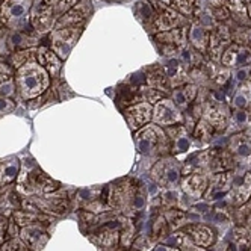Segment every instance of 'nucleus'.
<instances>
[{"label": "nucleus", "instance_id": "nucleus-29", "mask_svg": "<svg viewBox=\"0 0 251 251\" xmlns=\"http://www.w3.org/2000/svg\"><path fill=\"white\" fill-rule=\"evenodd\" d=\"M167 178H168V180H170L171 183L176 182L177 178H178V171L174 170V168H168V170H167Z\"/></svg>", "mask_w": 251, "mask_h": 251}, {"label": "nucleus", "instance_id": "nucleus-16", "mask_svg": "<svg viewBox=\"0 0 251 251\" xmlns=\"http://www.w3.org/2000/svg\"><path fill=\"white\" fill-rule=\"evenodd\" d=\"M195 86H186L185 89H177L174 93V104L178 107H186L195 96Z\"/></svg>", "mask_w": 251, "mask_h": 251}, {"label": "nucleus", "instance_id": "nucleus-3", "mask_svg": "<svg viewBox=\"0 0 251 251\" xmlns=\"http://www.w3.org/2000/svg\"><path fill=\"white\" fill-rule=\"evenodd\" d=\"M82 29L79 27H64V29H53L50 35L51 50L59 56V59H67L75 43L77 41Z\"/></svg>", "mask_w": 251, "mask_h": 251}, {"label": "nucleus", "instance_id": "nucleus-12", "mask_svg": "<svg viewBox=\"0 0 251 251\" xmlns=\"http://www.w3.org/2000/svg\"><path fill=\"white\" fill-rule=\"evenodd\" d=\"M14 70L11 65L0 64V96H11L14 93Z\"/></svg>", "mask_w": 251, "mask_h": 251}, {"label": "nucleus", "instance_id": "nucleus-23", "mask_svg": "<svg viewBox=\"0 0 251 251\" xmlns=\"http://www.w3.org/2000/svg\"><path fill=\"white\" fill-rule=\"evenodd\" d=\"M14 107H15V104L12 100H9L5 96H0V114L11 112V111H14Z\"/></svg>", "mask_w": 251, "mask_h": 251}, {"label": "nucleus", "instance_id": "nucleus-27", "mask_svg": "<svg viewBox=\"0 0 251 251\" xmlns=\"http://www.w3.org/2000/svg\"><path fill=\"white\" fill-rule=\"evenodd\" d=\"M250 77H251V65H248V67H241V68H238V71L235 73V79L239 80V82L250 80Z\"/></svg>", "mask_w": 251, "mask_h": 251}, {"label": "nucleus", "instance_id": "nucleus-32", "mask_svg": "<svg viewBox=\"0 0 251 251\" xmlns=\"http://www.w3.org/2000/svg\"><path fill=\"white\" fill-rule=\"evenodd\" d=\"M250 14H251V5H250Z\"/></svg>", "mask_w": 251, "mask_h": 251}, {"label": "nucleus", "instance_id": "nucleus-26", "mask_svg": "<svg viewBox=\"0 0 251 251\" xmlns=\"http://www.w3.org/2000/svg\"><path fill=\"white\" fill-rule=\"evenodd\" d=\"M29 247H26L20 239H11L6 244V251H29Z\"/></svg>", "mask_w": 251, "mask_h": 251}, {"label": "nucleus", "instance_id": "nucleus-22", "mask_svg": "<svg viewBox=\"0 0 251 251\" xmlns=\"http://www.w3.org/2000/svg\"><path fill=\"white\" fill-rule=\"evenodd\" d=\"M235 151L239 156H250L251 154V142L250 141H238L235 146Z\"/></svg>", "mask_w": 251, "mask_h": 251}, {"label": "nucleus", "instance_id": "nucleus-30", "mask_svg": "<svg viewBox=\"0 0 251 251\" xmlns=\"http://www.w3.org/2000/svg\"><path fill=\"white\" fill-rule=\"evenodd\" d=\"M43 2L46 3V5H49V6H56L61 0H43Z\"/></svg>", "mask_w": 251, "mask_h": 251}, {"label": "nucleus", "instance_id": "nucleus-2", "mask_svg": "<svg viewBox=\"0 0 251 251\" xmlns=\"http://www.w3.org/2000/svg\"><path fill=\"white\" fill-rule=\"evenodd\" d=\"M32 0H5L0 5V22L11 29H22L29 23L27 14Z\"/></svg>", "mask_w": 251, "mask_h": 251}, {"label": "nucleus", "instance_id": "nucleus-6", "mask_svg": "<svg viewBox=\"0 0 251 251\" xmlns=\"http://www.w3.org/2000/svg\"><path fill=\"white\" fill-rule=\"evenodd\" d=\"M30 25L38 32H47L56 25V17L53 14V8L40 2L30 11Z\"/></svg>", "mask_w": 251, "mask_h": 251}, {"label": "nucleus", "instance_id": "nucleus-7", "mask_svg": "<svg viewBox=\"0 0 251 251\" xmlns=\"http://www.w3.org/2000/svg\"><path fill=\"white\" fill-rule=\"evenodd\" d=\"M124 115H126V120H127V123L132 129H141L142 126H146L150 121V118L153 117L151 115V104L149 101L136 103V104L127 107Z\"/></svg>", "mask_w": 251, "mask_h": 251}, {"label": "nucleus", "instance_id": "nucleus-18", "mask_svg": "<svg viewBox=\"0 0 251 251\" xmlns=\"http://www.w3.org/2000/svg\"><path fill=\"white\" fill-rule=\"evenodd\" d=\"M191 41H192V44L197 49H200V50H204L206 49L207 37H206L204 29L200 25H194L192 26V29H191Z\"/></svg>", "mask_w": 251, "mask_h": 251}, {"label": "nucleus", "instance_id": "nucleus-17", "mask_svg": "<svg viewBox=\"0 0 251 251\" xmlns=\"http://www.w3.org/2000/svg\"><path fill=\"white\" fill-rule=\"evenodd\" d=\"M136 15L138 19L144 23V22H151L154 19V8L153 5L149 2V0H141L139 3H136Z\"/></svg>", "mask_w": 251, "mask_h": 251}, {"label": "nucleus", "instance_id": "nucleus-10", "mask_svg": "<svg viewBox=\"0 0 251 251\" xmlns=\"http://www.w3.org/2000/svg\"><path fill=\"white\" fill-rule=\"evenodd\" d=\"M251 62V50L242 46H231L223 56V64L227 67H242Z\"/></svg>", "mask_w": 251, "mask_h": 251}, {"label": "nucleus", "instance_id": "nucleus-1", "mask_svg": "<svg viewBox=\"0 0 251 251\" xmlns=\"http://www.w3.org/2000/svg\"><path fill=\"white\" fill-rule=\"evenodd\" d=\"M15 83L19 94L25 99H35L41 96L49 86V73L35 59L17 68Z\"/></svg>", "mask_w": 251, "mask_h": 251}, {"label": "nucleus", "instance_id": "nucleus-28", "mask_svg": "<svg viewBox=\"0 0 251 251\" xmlns=\"http://www.w3.org/2000/svg\"><path fill=\"white\" fill-rule=\"evenodd\" d=\"M233 118H235L236 124H238V126H241V127L248 123V114H247V112H244V111H241V109H239L238 112H235V117H233Z\"/></svg>", "mask_w": 251, "mask_h": 251}, {"label": "nucleus", "instance_id": "nucleus-9", "mask_svg": "<svg viewBox=\"0 0 251 251\" xmlns=\"http://www.w3.org/2000/svg\"><path fill=\"white\" fill-rule=\"evenodd\" d=\"M37 59H38V64L50 76L58 77L59 71H61V59L55 51L49 47L41 46L40 49H37Z\"/></svg>", "mask_w": 251, "mask_h": 251}, {"label": "nucleus", "instance_id": "nucleus-14", "mask_svg": "<svg viewBox=\"0 0 251 251\" xmlns=\"http://www.w3.org/2000/svg\"><path fill=\"white\" fill-rule=\"evenodd\" d=\"M233 106L238 107L241 111L251 106V83L250 82H247L238 89V93L233 97Z\"/></svg>", "mask_w": 251, "mask_h": 251}, {"label": "nucleus", "instance_id": "nucleus-4", "mask_svg": "<svg viewBox=\"0 0 251 251\" xmlns=\"http://www.w3.org/2000/svg\"><path fill=\"white\" fill-rule=\"evenodd\" d=\"M165 142V135L156 126H144L136 133V149L142 154H153Z\"/></svg>", "mask_w": 251, "mask_h": 251}, {"label": "nucleus", "instance_id": "nucleus-8", "mask_svg": "<svg viewBox=\"0 0 251 251\" xmlns=\"http://www.w3.org/2000/svg\"><path fill=\"white\" fill-rule=\"evenodd\" d=\"M151 118H153V121L156 124L170 126V124H174L177 121H180L182 115L178 114L174 101H171V100H160V101H157V104L154 107V112H153Z\"/></svg>", "mask_w": 251, "mask_h": 251}, {"label": "nucleus", "instance_id": "nucleus-31", "mask_svg": "<svg viewBox=\"0 0 251 251\" xmlns=\"http://www.w3.org/2000/svg\"><path fill=\"white\" fill-rule=\"evenodd\" d=\"M160 2H164V3H167V5H170V3H171V0H160Z\"/></svg>", "mask_w": 251, "mask_h": 251}, {"label": "nucleus", "instance_id": "nucleus-24", "mask_svg": "<svg viewBox=\"0 0 251 251\" xmlns=\"http://www.w3.org/2000/svg\"><path fill=\"white\" fill-rule=\"evenodd\" d=\"M165 68L168 71L170 77H176L178 75V71H180V64H178V61H176V59H170L165 62Z\"/></svg>", "mask_w": 251, "mask_h": 251}, {"label": "nucleus", "instance_id": "nucleus-5", "mask_svg": "<svg viewBox=\"0 0 251 251\" xmlns=\"http://www.w3.org/2000/svg\"><path fill=\"white\" fill-rule=\"evenodd\" d=\"M91 14V2L89 0H82L73 9H70L64 15H61L56 20L55 29H64V27H79L82 29V25Z\"/></svg>", "mask_w": 251, "mask_h": 251}, {"label": "nucleus", "instance_id": "nucleus-25", "mask_svg": "<svg viewBox=\"0 0 251 251\" xmlns=\"http://www.w3.org/2000/svg\"><path fill=\"white\" fill-rule=\"evenodd\" d=\"M192 3L194 0H174V6L185 14H189L192 11Z\"/></svg>", "mask_w": 251, "mask_h": 251}, {"label": "nucleus", "instance_id": "nucleus-20", "mask_svg": "<svg viewBox=\"0 0 251 251\" xmlns=\"http://www.w3.org/2000/svg\"><path fill=\"white\" fill-rule=\"evenodd\" d=\"M141 94H142V100L149 101L150 104L154 103V101H157L160 97H162V94H160L157 89H154V88H142L141 89Z\"/></svg>", "mask_w": 251, "mask_h": 251}, {"label": "nucleus", "instance_id": "nucleus-13", "mask_svg": "<svg viewBox=\"0 0 251 251\" xmlns=\"http://www.w3.org/2000/svg\"><path fill=\"white\" fill-rule=\"evenodd\" d=\"M35 43H37V40L32 38L25 30H14L8 38V44L12 49H27V47L33 46Z\"/></svg>", "mask_w": 251, "mask_h": 251}, {"label": "nucleus", "instance_id": "nucleus-11", "mask_svg": "<svg viewBox=\"0 0 251 251\" xmlns=\"http://www.w3.org/2000/svg\"><path fill=\"white\" fill-rule=\"evenodd\" d=\"M22 239L25 241V244H26L30 250L38 251V250H41V248L46 245L49 236H47V233L43 231L40 227L29 226V227H25V228L22 230Z\"/></svg>", "mask_w": 251, "mask_h": 251}, {"label": "nucleus", "instance_id": "nucleus-19", "mask_svg": "<svg viewBox=\"0 0 251 251\" xmlns=\"http://www.w3.org/2000/svg\"><path fill=\"white\" fill-rule=\"evenodd\" d=\"M77 2H79V0H61V2L56 6H51L53 8V14H55L56 19H59L61 15H64L70 9H73L77 5Z\"/></svg>", "mask_w": 251, "mask_h": 251}, {"label": "nucleus", "instance_id": "nucleus-21", "mask_svg": "<svg viewBox=\"0 0 251 251\" xmlns=\"http://www.w3.org/2000/svg\"><path fill=\"white\" fill-rule=\"evenodd\" d=\"M189 149V139L185 133L180 135H176V142H174V151L177 153H182L186 151Z\"/></svg>", "mask_w": 251, "mask_h": 251}, {"label": "nucleus", "instance_id": "nucleus-15", "mask_svg": "<svg viewBox=\"0 0 251 251\" xmlns=\"http://www.w3.org/2000/svg\"><path fill=\"white\" fill-rule=\"evenodd\" d=\"M177 23H178V15L174 11H165L156 19V25L160 30L173 29Z\"/></svg>", "mask_w": 251, "mask_h": 251}]
</instances>
